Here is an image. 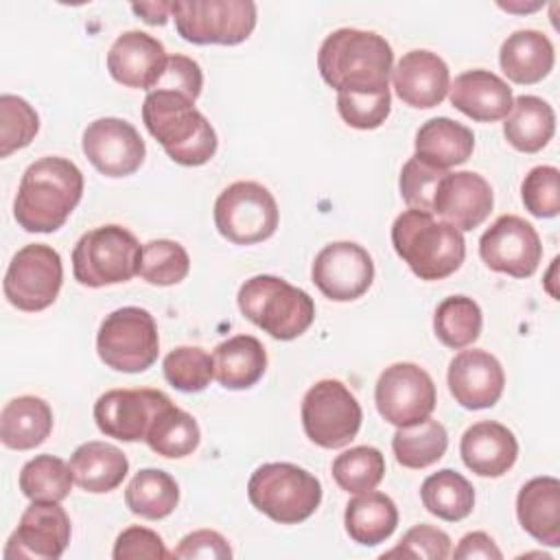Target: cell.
<instances>
[{
    "label": "cell",
    "instance_id": "obj_1",
    "mask_svg": "<svg viewBox=\"0 0 560 560\" xmlns=\"http://www.w3.org/2000/svg\"><path fill=\"white\" fill-rule=\"evenodd\" d=\"M83 195V173L59 155L35 160L22 175L13 217L26 232L59 230Z\"/></svg>",
    "mask_w": 560,
    "mask_h": 560
},
{
    "label": "cell",
    "instance_id": "obj_2",
    "mask_svg": "<svg viewBox=\"0 0 560 560\" xmlns=\"http://www.w3.org/2000/svg\"><path fill=\"white\" fill-rule=\"evenodd\" d=\"M317 68L337 92H383L389 90L394 52L378 33L337 28L322 42Z\"/></svg>",
    "mask_w": 560,
    "mask_h": 560
},
{
    "label": "cell",
    "instance_id": "obj_3",
    "mask_svg": "<svg viewBox=\"0 0 560 560\" xmlns=\"http://www.w3.org/2000/svg\"><path fill=\"white\" fill-rule=\"evenodd\" d=\"M142 120L166 155L182 166H201L217 153L212 125L184 94L151 90L142 103Z\"/></svg>",
    "mask_w": 560,
    "mask_h": 560
},
{
    "label": "cell",
    "instance_id": "obj_4",
    "mask_svg": "<svg viewBox=\"0 0 560 560\" xmlns=\"http://www.w3.org/2000/svg\"><path fill=\"white\" fill-rule=\"evenodd\" d=\"M392 245L420 280H442L455 273L466 256V241L457 228L416 208L396 217Z\"/></svg>",
    "mask_w": 560,
    "mask_h": 560
},
{
    "label": "cell",
    "instance_id": "obj_5",
    "mask_svg": "<svg viewBox=\"0 0 560 560\" xmlns=\"http://www.w3.org/2000/svg\"><path fill=\"white\" fill-rule=\"evenodd\" d=\"M236 302L252 324L280 341L304 335L315 319L313 298L278 276L260 273L245 280Z\"/></svg>",
    "mask_w": 560,
    "mask_h": 560
},
{
    "label": "cell",
    "instance_id": "obj_6",
    "mask_svg": "<svg viewBox=\"0 0 560 560\" xmlns=\"http://www.w3.org/2000/svg\"><path fill=\"white\" fill-rule=\"evenodd\" d=\"M252 505L280 525H295L315 514L322 503L319 479L289 462L258 466L247 481Z\"/></svg>",
    "mask_w": 560,
    "mask_h": 560
},
{
    "label": "cell",
    "instance_id": "obj_7",
    "mask_svg": "<svg viewBox=\"0 0 560 560\" xmlns=\"http://www.w3.org/2000/svg\"><path fill=\"white\" fill-rule=\"evenodd\" d=\"M142 247L122 225L109 223L85 232L72 249V273L83 287L98 289L131 280L140 269Z\"/></svg>",
    "mask_w": 560,
    "mask_h": 560
},
{
    "label": "cell",
    "instance_id": "obj_8",
    "mask_svg": "<svg viewBox=\"0 0 560 560\" xmlns=\"http://www.w3.org/2000/svg\"><path fill=\"white\" fill-rule=\"evenodd\" d=\"M101 361L127 374L149 370L158 361L160 337L153 315L140 306H122L105 315L96 332Z\"/></svg>",
    "mask_w": 560,
    "mask_h": 560
},
{
    "label": "cell",
    "instance_id": "obj_9",
    "mask_svg": "<svg viewBox=\"0 0 560 560\" xmlns=\"http://www.w3.org/2000/svg\"><path fill=\"white\" fill-rule=\"evenodd\" d=\"M171 18L182 39L190 44L234 46L256 28V4L252 0H175Z\"/></svg>",
    "mask_w": 560,
    "mask_h": 560
},
{
    "label": "cell",
    "instance_id": "obj_10",
    "mask_svg": "<svg viewBox=\"0 0 560 560\" xmlns=\"http://www.w3.org/2000/svg\"><path fill=\"white\" fill-rule=\"evenodd\" d=\"M361 405L341 381H317L302 398L304 433L322 448L350 444L361 429Z\"/></svg>",
    "mask_w": 560,
    "mask_h": 560
},
{
    "label": "cell",
    "instance_id": "obj_11",
    "mask_svg": "<svg viewBox=\"0 0 560 560\" xmlns=\"http://www.w3.org/2000/svg\"><path fill=\"white\" fill-rule=\"evenodd\" d=\"M278 203L258 182H234L214 201V225L234 245H254L273 236Z\"/></svg>",
    "mask_w": 560,
    "mask_h": 560
},
{
    "label": "cell",
    "instance_id": "obj_12",
    "mask_svg": "<svg viewBox=\"0 0 560 560\" xmlns=\"http://www.w3.org/2000/svg\"><path fill=\"white\" fill-rule=\"evenodd\" d=\"M61 256L44 243H31L18 249L4 273V298L11 306L37 313L48 308L61 289Z\"/></svg>",
    "mask_w": 560,
    "mask_h": 560
},
{
    "label": "cell",
    "instance_id": "obj_13",
    "mask_svg": "<svg viewBox=\"0 0 560 560\" xmlns=\"http://www.w3.org/2000/svg\"><path fill=\"white\" fill-rule=\"evenodd\" d=\"M433 378L416 363H392L374 387V402L381 418L394 427H409L427 420L435 409Z\"/></svg>",
    "mask_w": 560,
    "mask_h": 560
},
{
    "label": "cell",
    "instance_id": "obj_14",
    "mask_svg": "<svg viewBox=\"0 0 560 560\" xmlns=\"http://www.w3.org/2000/svg\"><path fill=\"white\" fill-rule=\"evenodd\" d=\"M479 256L492 271L529 278L540 265L542 245L529 221L516 214H503L481 234Z\"/></svg>",
    "mask_w": 560,
    "mask_h": 560
},
{
    "label": "cell",
    "instance_id": "obj_15",
    "mask_svg": "<svg viewBox=\"0 0 560 560\" xmlns=\"http://www.w3.org/2000/svg\"><path fill=\"white\" fill-rule=\"evenodd\" d=\"M171 402L160 389H109L94 402V420L107 438L138 442L147 438L155 416Z\"/></svg>",
    "mask_w": 560,
    "mask_h": 560
},
{
    "label": "cell",
    "instance_id": "obj_16",
    "mask_svg": "<svg viewBox=\"0 0 560 560\" xmlns=\"http://www.w3.org/2000/svg\"><path fill=\"white\" fill-rule=\"evenodd\" d=\"M315 287L335 302L361 298L374 280V262L368 249L352 241L328 243L313 260Z\"/></svg>",
    "mask_w": 560,
    "mask_h": 560
},
{
    "label": "cell",
    "instance_id": "obj_17",
    "mask_svg": "<svg viewBox=\"0 0 560 560\" xmlns=\"http://www.w3.org/2000/svg\"><path fill=\"white\" fill-rule=\"evenodd\" d=\"M83 153L90 164L107 177H127L144 162V140L138 129L114 116L92 120L81 140Z\"/></svg>",
    "mask_w": 560,
    "mask_h": 560
},
{
    "label": "cell",
    "instance_id": "obj_18",
    "mask_svg": "<svg viewBox=\"0 0 560 560\" xmlns=\"http://www.w3.org/2000/svg\"><path fill=\"white\" fill-rule=\"evenodd\" d=\"M70 542V518L55 501H33L11 534L4 558L57 560Z\"/></svg>",
    "mask_w": 560,
    "mask_h": 560
},
{
    "label": "cell",
    "instance_id": "obj_19",
    "mask_svg": "<svg viewBox=\"0 0 560 560\" xmlns=\"http://www.w3.org/2000/svg\"><path fill=\"white\" fill-rule=\"evenodd\" d=\"M448 389L464 409H488L503 394L505 374L499 359L486 350L472 348L457 352L448 363Z\"/></svg>",
    "mask_w": 560,
    "mask_h": 560
},
{
    "label": "cell",
    "instance_id": "obj_20",
    "mask_svg": "<svg viewBox=\"0 0 560 560\" xmlns=\"http://www.w3.org/2000/svg\"><path fill=\"white\" fill-rule=\"evenodd\" d=\"M494 195L486 177L472 171H459L442 177L431 212L440 214L459 232H470L488 219Z\"/></svg>",
    "mask_w": 560,
    "mask_h": 560
},
{
    "label": "cell",
    "instance_id": "obj_21",
    "mask_svg": "<svg viewBox=\"0 0 560 560\" xmlns=\"http://www.w3.org/2000/svg\"><path fill=\"white\" fill-rule=\"evenodd\" d=\"M166 59L160 39L144 31H125L107 52V70L120 85L151 92L164 72Z\"/></svg>",
    "mask_w": 560,
    "mask_h": 560
},
{
    "label": "cell",
    "instance_id": "obj_22",
    "mask_svg": "<svg viewBox=\"0 0 560 560\" xmlns=\"http://www.w3.org/2000/svg\"><path fill=\"white\" fill-rule=\"evenodd\" d=\"M398 98L416 109L440 105L451 88L446 61L431 50L405 52L392 70Z\"/></svg>",
    "mask_w": 560,
    "mask_h": 560
},
{
    "label": "cell",
    "instance_id": "obj_23",
    "mask_svg": "<svg viewBox=\"0 0 560 560\" xmlns=\"http://www.w3.org/2000/svg\"><path fill=\"white\" fill-rule=\"evenodd\" d=\"M455 109L477 122H494L512 112V88L490 70H466L448 88Z\"/></svg>",
    "mask_w": 560,
    "mask_h": 560
},
{
    "label": "cell",
    "instance_id": "obj_24",
    "mask_svg": "<svg viewBox=\"0 0 560 560\" xmlns=\"http://www.w3.org/2000/svg\"><path fill=\"white\" fill-rule=\"evenodd\" d=\"M459 453L466 468L475 475L501 477L514 466L518 457V442L505 424L481 420L464 431Z\"/></svg>",
    "mask_w": 560,
    "mask_h": 560
},
{
    "label": "cell",
    "instance_id": "obj_25",
    "mask_svg": "<svg viewBox=\"0 0 560 560\" xmlns=\"http://www.w3.org/2000/svg\"><path fill=\"white\" fill-rule=\"evenodd\" d=\"M521 527L542 545H560V481L556 477L529 479L516 497Z\"/></svg>",
    "mask_w": 560,
    "mask_h": 560
},
{
    "label": "cell",
    "instance_id": "obj_26",
    "mask_svg": "<svg viewBox=\"0 0 560 560\" xmlns=\"http://www.w3.org/2000/svg\"><path fill=\"white\" fill-rule=\"evenodd\" d=\"M556 55L551 39L536 31L523 28L508 35L499 50V63L503 74L521 85H532L542 81L553 68Z\"/></svg>",
    "mask_w": 560,
    "mask_h": 560
},
{
    "label": "cell",
    "instance_id": "obj_27",
    "mask_svg": "<svg viewBox=\"0 0 560 560\" xmlns=\"http://www.w3.org/2000/svg\"><path fill=\"white\" fill-rule=\"evenodd\" d=\"M416 158L429 166L446 171L464 164L475 149L472 131L446 116H438L420 125L416 131Z\"/></svg>",
    "mask_w": 560,
    "mask_h": 560
},
{
    "label": "cell",
    "instance_id": "obj_28",
    "mask_svg": "<svg viewBox=\"0 0 560 560\" xmlns=\"http://www.w3.org/2000/svg\"><path fill=\"white\" fill-rule=\"evenodd\" d=\"M70 470L74 483L85 492H112L122 483L129 472V462L125 453L107 442H85L70 455Z\"/></svg>",
    "mask_w": 560,
    "mask_h": 560
},
{
    "label": "cell",
    "instance_id": "obj_29",
    "mask_svg": "<svg viewBox=\"0 0 560 560\" xmlns=\"http://www.w3.org/2000/svg\"><path fill=\"white\" fill-rule=\"evenodd\" d=\"M214 378L225 389H249L267 370L265 346L252 335H234L212 352Z\"/></svg>",
    "mask_w": 560,
    "mask_h": 560
},
{
    "label": "cell",
    "instance_id": "obj_30",
    "mask_svg": "<svg viewBox=\"0 0 560 560\" xmlns=\"http://www.w3.org/2000/svg\"><path fill=\"white\" fill-rule=\"evenodd\" d=\"M52 431V409L39 396H18L2 407L0 440L7 448L28 451Z\"/></svg>",
    "mask_w": 560,
    "mask_h": 560
},
{
    "label": "cell",
    "instance_id": "obj_31",
    "mask_svg": "<svg viewBox=\"0 0 560 560\" xmlns=\"http://www.w3.org/2000/svg\"><path fill=\"white\" fill-rule=\"evenodd\" d=\"M556 131L553 107L540 96L523 94L514 98L512 112L505 116L503 136L523 153H536L551 140Z\"/></svg>",
    "mask_w": 560,
    "mask_h": 560
},
{
    "label": "cell",
    "instance_id": "obj_32",
    "mask_svg": "<svg viewBox=\"0 0 560 560\" xmlns=\"http://www.w3.org/2000/svg\"><path fill=\"white\" fill-rule=\"evenodd\" d=\"M343 523L354 542L374 547L394 534L398 525V508L383 492H361L348 501Z\"/></svg>",
    "mask_w": 560,
    "mask_h": 560
},
{
    "label": "cell",
    "instance_id": "obj_33",
    "mask_svg": "<svg viewBox=\"0 0 560 560\" xmlns=\"http://www.w3.org/2000/svg\"><path fill=\"white\" fill-rule=\"evenodd\" d=\"M125 503L136 516L160 521L177 508L179 486L166 470L142 468L131 477L125 490Z\"/></svg>",
    "mask_w": 560,
    "mask_h": 560
},
{
    "label": "cell",
    "instance_id": "obj_34",
    "mask_svg": "<svg viewBox=\"0 0 560 560\" xmlns=\"http://www.w3.org/2000/svg\"><path fill=\"white\" fill-rule=\"evenodd\" d=\"M422 505L427 512L442 521H462L475 508V488L453 468H442L429 475L420 488Z\"/></svg>",
    "mask_w": 560,
    "mask_h": 560
},
{
    "label": "cell",
    "instance_id": "obj_35",
    "mask_svg": "<svg viewBox=\"0 0 560 560\" xmlns=\"http://www.w3.org/2000/svg\"><path fill=\"white\" fill-rule=\"evenodd\" d=\"M448 446V433L442 422L431 416L422 422L398 427L392 438V451L396 462L405 468L420 470L444 457Z\"/></svg>",
    "mask_w": 560,
    "mask_h": 560
},
{
    "label": "cell",
    "instance_id": "obj_36",
    "mask_svg": "<svg viewBox=\"0 0 560 560\" xmlns=\"http://www.w3.org/2000/svg\"><path fill=\"white\" fill-rule=\"evenodd\" d=\"M199 440L201 433L197 420L188 411L175 407L173 402L155 416L144 438L153 453L171 459L190 455L199 446Z\"/></svg>",
    "mask_w": 560,
    "mask_h": 560
},
{
    "label": "cell",
    "instance_id": "obj_37",
    "mask_svg": "<svg viewBox=\"0 0 560 560\" xmlns=\"http://www.w3.org/2000/svg\"><path fill=\"white\" fill-rule=\"evenodd\" d=\"M481 308L468 295H451L444 298L433 315L435 337L453 350L466 348L475 343L481 335Z\"/></svg>",
    "mask_w": 560,
    "mask_h": 560
},
{
    "label": "cell",
    "instance_id": "obj_38",
    "mask_svg": "<svg viewBox=\"0 0 560 560\" xmlns=\"http://www.w3.org/2000/svg\"><path fill=\"white\" fill-rule=\"evenodd\" d=\"M72 470L61 457L37 455L28 459L20 470V490L31 501L61 503L72 490Z\"/></svg>",
    "mask_w": 560,
    "mask_h": 560
},
{
    "label": "cell",
    "instance_id": "obj_39",
    "mask_svg": "<svg viewBox=\"0 0 560 560\" xmlns=\"http://www.w3.org/2000/svg\"><path fill=\"white\" fill-rule=\"evenodd\" d=\"M385 475V457L374 446H352L335 457L332 479L346 492L361 494L374 490Z\"/></svg>",
    "mask_w": 560,
    "mask_h": 560
},
{
    "label": "cell",
    "instance_id": "obj_40",
    "mask_svg": "<svg viewBox=\"0 0 560 560\" xmlns=\"http://www.w3.org/2000/svg\"><path fill=\"white\" fill-rule=\"evenodd\" d=\"M190 271V258L184 245L168 238H155L142 245L138 276L155 287L182 282Z\"/></svg>",
    "mask_w": 560,
    "mask_h": 560
},
{
    "label": "cell",
    "instance_id": "obj_41",
    "mask_svg": "<svg viewBox=\"0 0 560 560\" xmlns=\"http://www.w3.org/2000/svg\"><path fill=\"white\" fill-rule=\"evenodd\" d=\"M164 378L179 392L195 394L210 385L214 378L212 357L199 346H179L162 361Z\"/></svg>",
    "mask_w": 560,
    "mask_h": 560
},
{
    "label": "cell",
    "instance_id": "obj_42",
    "mask_svg": "<svg viewBox=\"0 0 560 560\" xmlns=\"http://www.w3.org/2000/svg\"><path fill=\"white\" fill-rule=\"evenodd\" d=\"M39 129L37 112L15 94L0 96V158L31 144Z\"/></svg>",
    "mask_w": 560,
    "mask_h": 560
},
{
    "label": "cell",
    "instance_id": "obj_43",
    "mask_svg": "<svg viewBox=\"0 0 560 560\" xmlns=\"http://www.w3.org/2000/svg\"><path fill=\"white\" fill-rule=\"evenodd\" d=\"M392 109L389 90L383 92H337V112L354 129H376Z\"/></svg>",
    "mask_w": 560,
    "mask_h": 560
},
{
    "label": "cell",
    "instance_id": "obj_44",
    "mask_svg": "<svg viewBox=\"0 0 560 560\" xmlns=\"http://www.w3.org/2000/svg\"><path fill=\"white\" fill-rule=\"evenodd\" d=\"M521 197L534 217H556L560 212V171L556 166H534L521 184Z\"/></svg>",
    "mask_w": 560,
    "mask_h": 560
},
{
    "label": "cell",
    "instance_id": "obj_45",
    "mask_svg": "<svg viewBox=\"0 0 560 560\" xmlns=\"http://www.w3.org/2000/svg\"><path fill=\"white\" fill-rule=\"evenodd\" d=\"M448 171H440L435 166H429L424 164L422 160H418L416 155L409 158L400 171V179H398V186H400V195L405 199V203L409 208H416V210H424V212H431L433 210V199H435V192H438V186L442 182V177L446 175Z\"/></svg>",
    "mask_w": 560,
    "mask_h": 560
},
{
    "label": "cell",
    "instance_id": "obj_46",
    "mask_svg": "<svg viewBox=\"0 0 560 560\" xmlns=\"http://www.w3.org/2000/svg\"><path fill=\"white\" fill-rule=\"evenodd\" d=\"M451 556V538L446 532L420 523L413 525L400 542L385 551L381 558H422V560H446Z\"/></svg>",
    "mask_w": 560,
    "mask_h": 560
},
{
    "label": "cell",
    "instance_id": "obj_47",
    "mask_svg": "<svg viewBox=\"0 0 560 560\" xmlns=\"http://www.w3.org/2000/svg\"><path fill=\"white\" fill-rule=\"evenodd\" d=\"M114 560H164L171 553L164 547V540L153 529L131 525L122 529L114 542Z\"/></svg>",
    "mask_w": 560,
    "mask_h": 560
},
{
    "label": "cell",
    "instance_id": "obj_48",
    "mask_svg": "<svg viewBox=\"0 0 560 560\" xmlns=\"http://www.w3.org/2000/svg\"><path fill=\"white\" fill-rule=\"evenodd\" d=\"M203 88V72L199 63L186 55H171L166 59L164 72L153 85V90H168L197 101Z\"/></svg>",
    "mask_w": 560,
    "mask_h": 560
},
{
    "label": "cell",
    "instance_id": "obj_49",
    "mask_svg": "<svg viewBox=\"0 0 560 560\" xmlns=\"http://www.w3.org/2000/svg\"><path fill=\"white\" fill-rule=\"evenodd\" d=\"M171 558H214L225 560L232 558V549L228 540L214 529H197L186 534L179 545L173 549Z\"/></svg>",
    "mask_w": 560,
    "mask_h": 560
},
{
    "label": "cell",
    "instance_id": "obj_50",
    "mask_svg": "<svg viewBox=\"0 0 560 560\" xmlns=\"http://www.w3.org/2000/svg\"><path fill=\"white\" fill-rule=\"evenodd\" d=\"M455 558H486V560H501L503 553L497 542L486 532H470L466 534L453 551Z\"/></svg>",
    "mask_w": 560,
    "mask_h": 560
},
{
    "label": "cell",
    "instance_id": "obj_51",
    "mask_svg": "<svg viewBox=\"0 0 560 560\" xmlns=\"http://www.w3.org/2000/svg\"><path fill=\"white\" fill-rule=\"evenodd\" d=\"M133 13H138L147 24H153V26H162L166 24V20L171 18V2H133L131 4Z\"/></svg>",
    "mask_w": 560,
    "mask_h": 560
}]
</instances>
